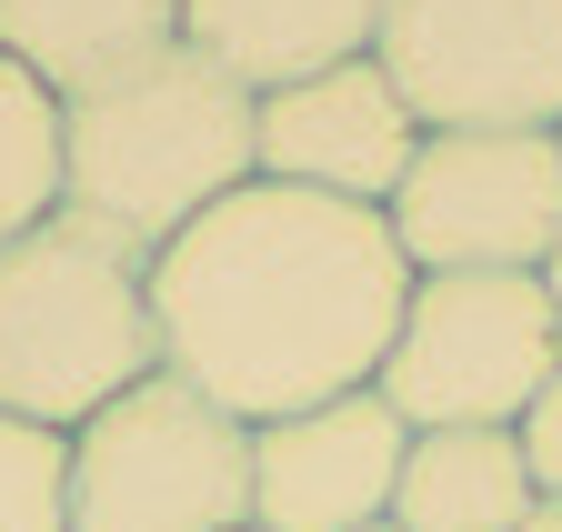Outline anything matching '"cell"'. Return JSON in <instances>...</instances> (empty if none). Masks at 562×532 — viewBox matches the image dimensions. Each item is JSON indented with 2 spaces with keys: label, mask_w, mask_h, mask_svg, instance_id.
<instances>
[{
  "label": "cell",
  "mask_w": 562,
  "mask_h": 532,
  "mask_svg": "<svg viewBox=\"0 0 562 532\" xmlns=\"http://www.w3.org/2000/svg\"><path fill=\"white\" fill-rule=\"evenodd\" d=\"M151 372H161L151 251L111 241L81 212H50L0 251V422L70 442Z\"/></svg>",
  "instance_id": "cell-3"
},
{
  "label": "cell",
  "mask_w": 562,
  "mask_h": 532,
  "mask_svg": "<svg viewBox=\"0 0 562 532\" xmlns=\"http://www.w3.org/2000/svg\"><path fill=\"white\" fill-rule=\"evenodd\" d=\"M522 462H532V493H562V372H552V392L522 412Z\"/></svg>",
  "instance_id": "cell-15"
},
{
  "label": "cell",
  "mask_w": 562,
  "mask_h": 532,
  "mask_svg": "<svg viewBox=\"0 0 562 532\" xmlns=\"http://www.w3.org/2000/svg\"><path fill=\"white\" fill-rule=\"evenodd\" d=\"M402 412L382 392H341L251 432V522L261 532H372L402 493Z\"/></svg>",
  "instance_id": "cell-8"
},
{
  "label": "cell",
  "mask_w": 562,
  "mask_h": 532,
  "mask_svg": "<svg viewBox=\"0 0 562 532\" xmlns=\"http://www.w3.org/2000/svg\"><path fill=\"white\" fill-rule=\"evenodd\" d=\"M251 532H261V522H251Z\"/></svg>",
  "instance_id": "cell-20"
},
{
  "label": "cell",
  "mask_w": 562,
  "mask_h": 532,
  "mask_svg": "<svg viewBox=\"0 0 562 532\" xmlns=\"http://www.w3.org/2000/svg\"><path fill=\"white\" fill-rule=\"evenodd\" d=\"M60 212V101L0 60V251Z\"/></svg>",
  "instance_id": "cell-13"
},
{
  "label": "cell",
  "mask_w": 562,
  "mask_h": 532,
  "mask_svg": "<svg viewBox=\"0 0 562 532\" xmlns=\"http://www.w3.org/2000/svg\"><path fill=\"white\" fill-rule=\"evenodd\" d=\"M412 302V261L382 212L292 181H241L171 251H151L161 372L241 432L372 392Z\"/></svg>",
  "instance_id": "cell-1"
},
{
  "label": "cell",
  "mask_w": 562,
  "mask_h": 532,
  "mask_svg": "<svg viewBox=\"0 0 562 532\" xmlns=\"http://www.w3.org/2000/svg\"><path fill=\"white\" fill-rule=\"evenodd\" d=\"M532 512V462L522 432H412L402 452V532H513Z\"/></svg>",
  "instance_id": "cell-12"
},
{
  "label": "cell",
  "mask_w": 562,
  "mask_h": 532,
  "mask_svg": "<svg viewBox=\"0 0 562 532\" xmlns=\"http://www.w3.org/2000/svg\"><path fill=\"white\" fill-rule=\"evenodd\" d=\"M372 532H402V522H372Z\"/></svg>",
  "instance_id": "cell-18"
},
{
  "label": "cell",
  "mask_w": 562,
  "mask_h": 532,
  "mask_svg": "<svg viewBox=\"0 0 562 532\" xmlns=\"http://www.w3.org/2000/svg\"><path fill=\"white\" fill-rule=\"evenodd\" d=\"M552 142H562V131H552Z\"/></svg>",
  "instance_id": "cell-19"
},
{
  "label": "cell",
  "mask_w": 562,
  "mask_h": 532,
  "mask_svg": "<svg viewBox=\"0 0 562 532\" xmlns=\"http://www.w3.org/2000/svg\"><path fill=\"white\" fill-rule=\"evenodd\" d=\"M70 532H251V432L151 372L70 432Z\"/></svg>",
  "instance_id": "cell-5"
},
{
  "label": "cell",
  "mask_w": 562,
  "mask_h": 532,
  "mask_svg": "<svg viewBox=\"0 0 562 532\" xmlns=\"http://www.w3.org/2000/svg\"><path fill=\"white\" fill-rule=\"evenodd\" d=\"M562 372V312L542 272H422L382 352V403L402 432H522Z\"/></svg>",
  "instance_id": "cell-4"
},
{
  "label": "cell",
  "mask_w": 562,
  "mask_h": 532,
  "mask_svg": "<svg viewBox=\"0 0 562 532\" xmlns=\"http://www.w3.org/2000/svg\"><path fill=\"white\" fill-rule=\"evenodd\" d=\"M372 60L422 131H562V0H382Z\"/></svg>",
  "instance_id": "cell-6"
},
{
  "label": "cell",
  "mask_w": 562,
  "mask_h": 532,
  "mask_svg": "<svg viewBox=\"0 0 562 532\" xmlns=\"http://www.w3.org/2000/svg\"><path fill=\"white\" fill-rule=\"evenodd\" d=\"M542 292H552V312H562V251H552V272H542Z\"/></svg>",
  "instance_id": "cell-17"
},
{
  "label": "cell",
  "mask_w": 562,
  "mask_h": 532,
  "mask_svg": "<svg viewBox=\"0 0 562 532\" xmlns=\"http://www.w3.org/2000/svg\"><path fill=\"white\" fill-rule=\"evenodd\" d=\"M0 532H70V442L0 422Z\"/></svg>",
  "instance_id": "cell-14"
},
{
  "label": "cell",
  "mask_w": 562,
  "mask_h": 532,
  "mask_svg": "<svg viewBox=\"0 0 562 532\" xmlns=\"http://www.w3.org/2000/svg\"><path fill=\"white\" fill-rule=\"evenodd\" d=\"M513 532H562V493H532V512H522Z\"/></svg>",
  "instance_id": "cell-16"
},
{
  "label": "cell",
  "mask_w": 562,
  "mask_h": 532,
  "mask_svg": "<svg viewBox=\"0 0 562 532\" xmlns=\"http://www.w3.org/2000/svg\"><path fill=\"white\" fill-rule=\"evenodd\" d=\"M241 181H261L251 91L222 81L191 41L91 101H60V212L101 222L131 251H171Z\"/></svg>",
  "instance_id": "cell-2"
},
{
  "label": "cell",
  "mask_w": 562,
  "mask_h": 532,
  "mask_svg": "<svg viewBox=\"0 0 562 532\" xmlns=\"http://www.w3.org/2000/svg\"><path fill=\"white\" fill-rule=\"evenodd\" d=\"M412 151H422V121L382 81V60H341L322 81L251 101V161H261V181H292V191H331V202L382 212Z\"/></svg>",
  "instance_id": "cell-9"
},
{
  "label": "cell",
  "mask_w": 562,
  "mask_h": 532,
  "mask_svg": "<svg viewBox=\"0 0 562 532\" xmlns=\"http://www.w3.org/2000/svg\"><path fill=\"white\" fill-rule=\"evenodd\" d=\"M171 50L181 0H0V60H21L50 101H91Z\"/></svg>",
  "instance_id": "cell-11"
},
{
  "label": "cell",
  "mask_w": 562,
  "mask_h": 532,
  "mask_svg": "<svg viewBox=\"0 0 562 532\" xmlns=\"http://www.w3.org/2000/svg\"><path fill=\"white\" fill-rule=\"evenodd\" d=\"M372 31L382 0H181V41L251 101L322 81L341 60H372Z\"/></svg>",
  "instance_id": "cell-10"
},
{
  "label": "cell",
  "mask_w": 562,
  "mask_h": 532,
  "mask_svg": "<svg viewBox=\"0 0 562 532\" xmlns=\"http://www.w3.org/2000/svg\"><path fill=\"white\" fill-rule=\"evenodd\" d=\"M382 222L412 261V282L422 272H552L562 142L552 131H422Z\"/></svg>",
  "instance_id": "cell-7"
}]
</instances>
